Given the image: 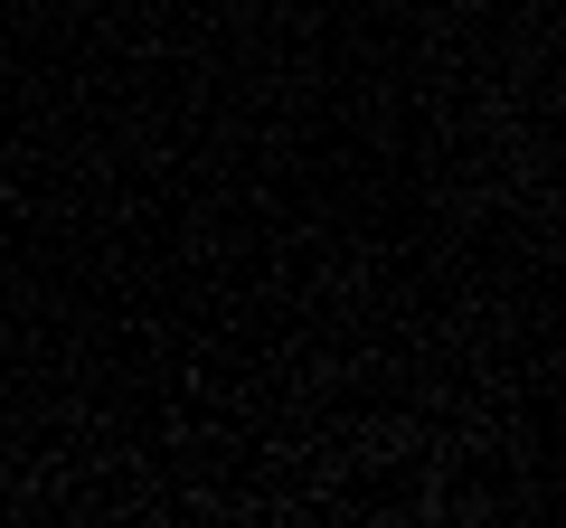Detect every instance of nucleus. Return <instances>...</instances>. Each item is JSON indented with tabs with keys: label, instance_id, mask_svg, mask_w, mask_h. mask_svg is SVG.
<instances>
[]
</instances>
